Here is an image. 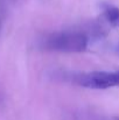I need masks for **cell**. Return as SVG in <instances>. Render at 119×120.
<instances>
[{
    "instance_id": "obj_4",
    "label": "cell",
    "mask_w": 119,
    "mask_h": 120,
    "mask_svg": "<svg viewBox=\"0 0 119 120\" xmlns=\"http://www.w3.org/2000/svg\"><path fill=\"white\" fill-rule=\"evenodd\" d=\"M113 120H119V117H117V118H115Z\"/></svg>"
},
{
    "instance_id": "obj_5",
    "label": "cell",
    "mask_w": 119,
    "mask_h": 120,
    "mask_svg": "<svg viewBox=\"0 0 119 120\" xmlns=\"http://www.w3.org/2000/svg\"><path fill=\"white\" fill-rule=\"evenodd\" d=\"M118 51H119V44H118Z\"/></svg>"
},
{
    "instance_id": "obj_1",
    "label": "cell",
    "mask_w": 119,
    "mask_h": 120,
    "mask_svg": "<svg viewBox=\"0 0 119 120\" xmlns=\"http://www.w3.org/2000/svg\"><path fill=\"white\" fill-rule=\"evenodd\" d=\"M89 36L81 30H62L47 35L41 47L49 51L83 52L88 49Z\"/></svg>"
},
{
    "instance_id": "obj_2",
    "label": "cell",
    "mask_w": 119,
    "mask_h": 120,
    "mask_svg": "<svg viewBox=\"0 0 119 120\" xmlns=\"http://www.w3.org/2000/svg\"><path fill=\"white\" fill-rule=\"evenodd\" d=\"M76 84L91 90H106L119 86V70L116 71H91L76 76Z\"/></svg>"
},
{
    "instance_id": "obj_3",
    "label": "cell",
    "mask_w": 119,
    "mask_h": 120,
    "mask_svg": "<svg viewBox=\"0 0 119 120\" xmlns=\"http://www.w3.org/2000/svg\"><path fill=\"white\" fill-rule=\"evenodd\" d=\"M102 11L105 21L111 26L119 28V7L111 4H103Z\"/></svg>"
}]
</instances>
